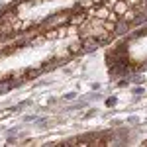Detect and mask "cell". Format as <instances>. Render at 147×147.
Wrapping results in <instances>:
<instances>
[{"label":"cell","instance_id":"1","mask_svg":"<svg viewBox=\"0 0 147 147\" xmlns=\"http://www.w3.org/2000/svg\"><path fill=\"white\" fill-rule=\"evenodd\" d=\"M134 18H136L134 12H127V14H125V20H134Z\"/></svg>","mask_w":147,"mask_h":147},{"label":"cell","instance_id":"2","mask_svg":"<svg viewBox=\"0 0 147 147\" xmlns=\"http://www.w3.org/2000/svg\"><path fill=\"white\" fill-rule=\"evenodd\" d=\"M106 104H108V106H114V104H116V98H108V102H106Z\"/></svg>","mask_w":147,"mask_h":147}]
</instances>
